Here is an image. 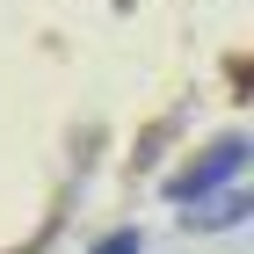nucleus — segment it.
Wrapping results in <instances>:
<instances>
[{"mask_svg": "<svg viewBox=\"0 0 254 254\" xmlns=\"http://www.w3.org/2000/svg\"><path fill=\"white\" fill-rule=\"evenodd\" d=\"M247 211H254V203L240 189H218V196H203L196 211H182V225H189V233H225V225H240Z\"/></svg>", "mask_w": 254, "mask_h": 254, "instance_id": "nucleus-2", "label": "nucleus"}, {"mask_svg": "<svg viewBox=\"0 0 254 254\" xmlns=\"http://www.w3.org/2000/svg\"><path fill=\"white\" fill-rule=\"evenodd\" d=\"M247 167V138L240 131H225V138H211L203 153L182 167V175H167V203H203V196H218V189H233V175Z\"/></svg>", "mask_w": 254, "mask_h": 254, "instance_id": "nucleus-1", "label": "nucleus"}, {"mask_svg": "<svg viewBox=\"0 0 254 254\" xmlns=\"http://www.w3.org/2000/svg\"><path fill=\"white\" fill-rule=\"evenodd\" d=\"M87 254H145V233H138V225H124V233H102Z\"/></svg>", "mask_w": 254, "mask_h": 254, "instance_id": "nucleus-3", "label": "nucleus"}]
</instances>
